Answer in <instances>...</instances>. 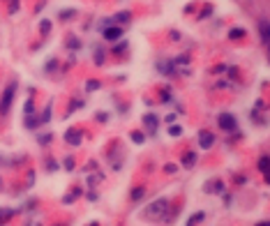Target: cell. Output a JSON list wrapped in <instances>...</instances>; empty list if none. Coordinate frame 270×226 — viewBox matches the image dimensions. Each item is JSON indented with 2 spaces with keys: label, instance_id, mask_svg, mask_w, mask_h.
Wrapping results in <instances>:
<instances>
[{
  "label": "cell",
  "instance_id": "obj_5",
  "mask_svg": "<svg viewBox=\"0 0 270 226\" xmlns=\"http://www.w3.org/2000/svg\"><path fill=\"white\" fill-rule=\"evenodd\" d=\"M65 141H67L70 146H78V143H81V132H78V130H70L67 134H65Z\"/></svg>",
  "mask_w": 270,
  "mask_h": 226
},
{
  "label": "cell",
  "instance_id": "obj_15",
  "mask_svg": "<svg viewBox=\"0 0 270 226\" xmlns=\"http://www.w3.org/2000/svg\"><path fill=\"white\" fill-rule=\"evenodd\" d=\"M97 86H99V83H97V81H90V83H88V90H95Z\"/></svg>",
  "mask_w": 270,
  "mask_h": 226
},
{
  "label": "cell",
  "instance_id": "obj_13",
  "mask_svg": "<svg viewBox=\"0 0 270 226\" xmlns=\"http://www.w3.org/2000/svg\"><path fill=\"white\" fill-rule=\"evenodd\" d=\"M12 217V210H0V219H7Z\"/></svg>",
  "mask_w": 270,
  "mask_h": 226
},
{
  "label": "cell",
  "instance_id": "obj_10",
  "mask_svg": "<svg viewBox=\"0 0 270 226\" xmlns=\"http://www.w3.org/2000/svg\"><path fill=\"white\" fill-rule=\"evenodd\" d=\"M146 125H148L150 130H155V127H157V120H155V115H146Z\"/></svg>",
  "mask_w": 270,
  "mask_h": 226
},
{
  "label": "cell",
  "instance_id": "obj_16",
  "mask_svg": "<svg viewBox=\"0 0 270 226\" xmlns=\"http://www.w3.org/2000/svg\"><path fill=\"white\" fill-rule=\"evenodd\" d=\"M132 139H134L136 143H139V141H143V134H132Z\"/></svg>",
  "mask_w": 270,
  "mask_h": 226
},
{
  "label": "cell",
  "instance_id": "obj_9",
  "mask_svg": "<svg viewBox=\"0 0 270 226\" xmlns=\"http://www.w3.org/2000/svg\"><path fill=\"white\" fill-rule=\"evenodd\" d=\"M143 194H146V189H143V187H141V189H134V191H132V199L139 201V199H143Z\"/></svg>",
  "mask_w": 270,
  "mask_h": 226
},
{
  "label": "cell",
  "instance_id": "obj_3",
  "mask_svg": "<svg viewBox=\"0 0 270 226\" xmlns=\"http://www.w3.org/2000/svg\"><path fill=\"white\" fill-rule=\"evenodd\" d=\"M199 143H201V148L203 150H208L212 143H215V136L210 134V132H201V136H199Z\"/></svg>",
  "mask_w": 270,
  "mask_h": 226
},
{
  "label": "cell",
  "instance_id": "obj_2",
  "mask_svg": "<svg viewBox=\"0 0 270 226\" xmlns=\"http://www.w3.org/2000/svg\"><path fill=\"white\" fill-rule=\"evenodd\" d=\"M217 125L224 132H233L235 130V118L231 115V113H222V115L217 118Z\"/></svg>",
  "mask_w": 270,
  "mask_h": 226
},
{
  "label": "cell",
  "instance_id": "obj_4",
  "mask_svg": "<svg viewBox=\"0 0 270 226\" xmlns=\"http://www.w3.org/2000/svg\"><path fill=\"white\" fill-rule=\"evenodd\" d=\"M14 83H12V86L7 88V90H5V95H2V104H0V109H2V111H7L9 109V102H12V97H14Z\"/></svg>",
  "mask_w": 270,
  "mask_h": 226
},
{
  "label": "cell",
  "instance_id": "obj_7",
  "mask_svg": "<svg viewBox=\"0 0 270 226\" xmlns=\"http://www.w3.org/2000/svg\"><path fill=\"white\" fill-rule=\"evenodd\" d=\"M120 35H122L120 28H106L104 30V39H118Z\"/></svg>",
  "mask_w": 270,
  "mask_h": 226
},
{
  "label": "cell",
  "instance_id": "obj_1",
  "mask_svg": "<svg viewBox=\"0 0 270 226\" xmlns=\"http://www.w3.org/2000/svg\"><path fill=\"white\" fill-rule=\"evenodd\" d=\"M169 210H171L169 201H166V199H157V201H153L150 206H146V210H143V217L150 219V222H159V219H166Z\"/></svg>",
  "mask_w": 270,
  "mask_h": 226
},
{
  "label": "cell",
  "instance_id": "obj_20",
  "mask_svg": "<svg viewBox=\"0 0 270 226\" xmlns=\"http://www.w3.org/2000/svg\"><path fill=\"white\" fill-rule=\"evenodd\" d=\"M0 185H2V183H0Z\"/></svg>",
  "mask_w": 270,
  "mask_h": 226
},
{
  "label": "cell",
  "instance_id": "obj_8",
  "mask_svg": "<svg viewBox=\"0 0 270 226\" xmlns=\"http://www.w3.org/2000/svg\"><path fill=\"white\" fill-rule=\"evenodd\" d=\"M259 169H261V173L270 175V157H261L259 159Z\"/></svg>",
  "mask_w": 270,
  "mask_h": 226
},
{
  "label": "cell",
  "instance_id": "obj_14",
  "mask_svg": "<svg viewBox=\"0 0 270 226\" xmlns=\"http://www.w3.org/2000/svg\"><path fill=\"white\" fill-rule=\"evenodd\" d=\"M245 30H231V37H243Z\"/></svg>",
  "mask_w": 270,
  "mask_h": 226
},
{
  "label": "cell",
  "instance_id": "obj_17",
  "mask_svg": "<svg viewBox=\"0 0 270 226\" xmlns=\"http://www.w3.org/2000/svg\"><path fill=\"white\" fill-rule=\"evenodd\" d=\"M26 226H42V224H39V222H28Z\"/></svg>",
  "mask_w": 270,
  "mask_h": 226
},
{
  "label": "cell",
  "instance_id": "obj_6",
  "mask_svg": "<svg viewBox=\"0 0 270 226\" xmlns=\"http://www.w3.org/2000/svg\"><path fill=\"white\" fill-rule=\"evenodd\" d=\"M259 30H261V39L266 44H270V21H261L259 23Z\"/></svg>",
  "mask_w": 270,
  "mask_h": 226
},
{
  "label": "cell",
  "instance_id": "obj_19",
  "mask_svg": "<svg viewBox=\"0 0 270 226\" xmlns=\"http://www.w3.org/2000/svg\"><path fill=\"white\" fill-rule=\"evenodd\" d=\"M268 58H270V44H268Z\"/></svg>",
  "mask_w": 270,
  "mask_h": 226
},
{
  "label": "cell",
  "instance_id": "obj_12",
  "mask_svg": "<svg viewBox=\"0 0 270 226\" xmlns=\"http://www.w3.org/2000/svg\"><path fill=\"white\" fill-rule=\"evenodd\" d=\"M39 30H42L44 35H46V33L51 30V23H49V21H44V23H42V28H39Z\"/></svg>",
  "mask_w": 270,
  "mask_h": 226
},
{
  "label": "cell",
  "instance_id": "obj_11",
  "mask_svg": "<svg viewBox=\"0 0 270 226\" xmlns=\"http://www.w3.org/2000/svg\"><path fill=\"white\" fill-rule=\"evenodd\" d=\"M194 159H196V155H194V152H190V155L185 157V166H187V169H190V166L194 164Z\"/></svg>",
  "mask_w": 270,
  "mask_h": 226
},
{
  "label": "cell",
  "instance_id": "obj_18",
  "mask_svg": "<svg viewBox=\"0 0 270 226\" xmlns=\"http://www.w3.org/2000/svg\"><path fill=\"white\" fill-rule=\"evenodd\" d=\"M256 226H270V222H261V224H256Z\"/></svg>",
  "mask_w": 270,
  "mask_h": 226
}]
</instances>
